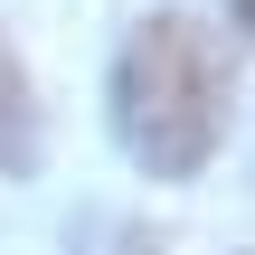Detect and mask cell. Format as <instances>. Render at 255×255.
<instances>
[{
  "mask_svg": "<svg viewBox=\"0 0 255 255\" xmlns=\"http://www.w3.org/2000/svg\"><path fill=\"white\" fill-rule=\"evenodd\" d=\"M114 132L151 180H189L227 132V66L199 19L151 9L114 57Z\"/></svg>",
  "mask_w": 255,
  "mask_h": 255,
  "instance_id": "obj_1",
  "label": "cell"
},
{
  "mask_svg": "<svg viewBox=\"0 0 255 255\" xmlns=\"http://www.w3.org/2000/svg\"><path fill=\"white\" fill-rule=\"evenodd\" d=\"M237 19H246V28H255V0H237Z\"/></svg>",
  "mask_w": 255,
  "mask_h": 255,
  "instance_id": "obj_3",
  "label": "cell"
},
{
  "mask_svg": "<svg viewBox=\"0 0 255 255\" xmlns=\"http://www.w3.org/2000/svg\"><path fill=\"white\" fill-rule=\"evenodd\" d=\"M28 170H38V95H28V66L0 38V180H28Z\"/></svg>",
  "mask_w": 255,
  "mask_h": 255,
  "instance_id": "obj_2",
  "label": "cell"
}]
</instances>
